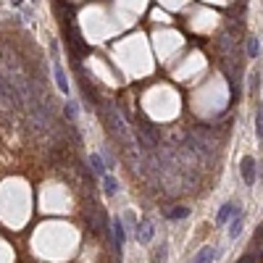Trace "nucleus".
Here are the masks:
<instances>
[{"instance_id":"nucleus-1","label":"nucleus","mask_w":263,"mask_h":263,"mask_svg":"<svg viewBox=\"0 0 263 263\" xmlns=\"http://www.w3.org/2000/svg\"><path fill=\"white\" fill-rule=\"evenodd\" d=\"M50 58H53V79H55V84H58L61 95H69L71 87H69V77H66L63 63H61V53H58V42H55V40L50 42Z\"/></svg>"},{"instance_id":"nucleus-2","label":"nucleus","mask_w":263,"mask_h":263,"mask_svg":"<svg viewBox=\"0 0 263 263\" xmlns=\"http://www.w3.org/2000/svg\"><path fill=\"white\" fill-rule=\"evenodd\" d=\"M111 234H114L116 250L121 253L124 245H126V227H124V218H114V221H111Z\"/></svg>"},{"instance_id":"nucleus-3","label":"nucleus","mask_w":263,"mask_h":263,"mask_svg":"<svg viewBox=\"0 0 263 263\" xmlns=\"http://www.w3.org/2000/svg\"><path fill=\"white\" fill-rule=\"evenodd\" d=\"M239 174H242V182L248 187L255 184V177H258V171H255V161L253 158H242V163H239Z\"/></svg>"},{"instance_id":"nucleus-4","label":"nucleus","mask_w":263,"mask_h":263,"mask_svg":"<svg viewBox=\"0 0 263 263\" xmlns=\"http://www.w3.org/2000/svg\"><path fill=\"white\" fill-rule=\"evenodd\" d=\"M234 213H239L237 203H224L221 208H218V213H216V224L218 227H227L232 218H234Z\"/></svg>"},{"instance_id":"nucleus-5","label":"nucleus","mask_w":263,"mask_h":263,"mask_svg":"<svg viewBox=\"0 0 263 263\" xmlns=\"http://www.w3.org/2000/svg\"><path fill=\"white\" fill-rule=\"evenodd\" d=\"M135 237H137L140 245H147L150 239H153V224H150V221H140V224L135 227Z\"/></svg>"},{"instance_id":"nucleus-6","label":"nucleus","mask_w":263,"mask_h":263,"mask_svg":"<svg viewBox=\"0 0 263 263\" xmlns=\"http://www.w3.org/2000/svg\"><path fill=\"white\" fill-rule=\"evenodd\" d=\"M103 192L108 195V197H114V195H119V179L114 177V174H103Z\"/></svg>"},{"instance_id":"nucleus-7","label":"nucleus","mask_w":263,"mask_h":263,"mask_svg":"<svg viewBox=\"0 0 263 263\" xmlns=\"http://www.w3.org/2000/svg\"><path fill=\"white\" fill-rule=\"evenodd\" d=\"M190 216V208L187 205H177V208H168L163 211V218H168V221H182V218Z\"/></svg>"},{"instance_id":"nucleus-8","label":"nucleus","mask_w":263,"mask_h":263,"mask_svg":"<svg viewBox=\"0 0 263 263\" xmlns=\"http://www.w3.org/2000/svg\"><path fill=\"white\" fill-rule=\"evenodd\" d=\"M216 248H200V253H197L195 258H192V263H213L216 260Z\"/></svg>"},{"instance_id":"nucleus-9","label":"nucleus","mask_w":263,"mask_h":263,"mask_svg":"<svg viewBox=\"0 0 263 263\" xmlns=\"http://www.w3.org/2000/svg\"><path fill=\"white\" fill-rule=\"evenodd\" d=\"M90 166H92V171L98 174V177L108 174V166H105V161H103V156H100V153H92V156H90Z\"/></svg>"},{"instance_id":"nucleus-10","label":"nucleus","mask_w":263,"mask_h":263,"mask_svg":"<svg viewBox=\"0 0 263 263\" xmlns=\"http://www.w3.org/2000/svg\"><path fill=\"white\" fill-rule=\"evenodd\" d=\"M227 227H229V237L237 239L239 234H242V213H234V218H232Z\"/></svg>"},{"instance_id":"nucleus-11","label":"nucleus","mask_w":263,"mask_h":263,"mask_svg":"<svg viewBox=\"0 0 263 263\" xmlns=\"http://www.w3.org/2000/svg\"><path fill=\"white\" fill-rule=\"evenodd\" d=\"M258 53H260V45H258V37L248 34V55H250V58H258Z\"/></svg>"},{"instance_id":"nucleus-12","label":"nucleus","mask_w":263,"mask_h":263,"mask_svg":"<svg viewBox=\"0 0 263 263\" xmlns=\"http://www.w3.org/2000/svg\"><path fill=\"white\" fill-rule=\"evenodd\" d=\"M255 132H258V140L263 142V105H258V114H255Z\"/></svg>"},{"instance_id":"nucleus-13","label":"nucleus","mask_w":263,"mask_h":263,"mask_svg":"<svg viewBox=\"0 0 263 263\" xmlns=\"http://www.w3.org/2000/svg\"><path fill=\"white\" fill-rule=\"evenodd\" d=\"M168 245L163 242V245H158V250H156V255H153V263H163L166 260V255H168V250H166Z\"/></svg>"},{"instance_id":"nucleus-14","label":"nucleus","mask_w":263,"mask_h":263,"mask_svg":"<svg viewBox=\"0 0 263 263\" xmlns=\"http://www.w3.org/2000/svg\"><path fill=\"white\" fill-rule=\"evenodd\" d=\"M258 84H260V71H253V74H250V90H253V92L258 90Z\"/></svg>"},{"instance_id":"nucleus-15","label":"nucleus","mask_w":263,"mask_h":263,"mask_svg":"<svg viewBox=\"0 0 263 263\" xmlns=\"http://www.w3.org/2000/svg\"><path fill=\"white\" fill-rule=\"evenodd\" d=\"M237 263H255V255H245V258H239Z\"/></svg>"},{"instance_id":"nucleus-16","label":"nucleus","mask_w":263,"mask_h":263,"mask_svg":"<svg viewBox=\"0 0 263 263\" xmlns=\"http://www.w3.org/2000/svg\"><path fill=\"white\" fill-rule=\"evenodd\" d=\"M11 3H13V8H21V6H24V0H11Z\"/></svg>"}]
</instances>
